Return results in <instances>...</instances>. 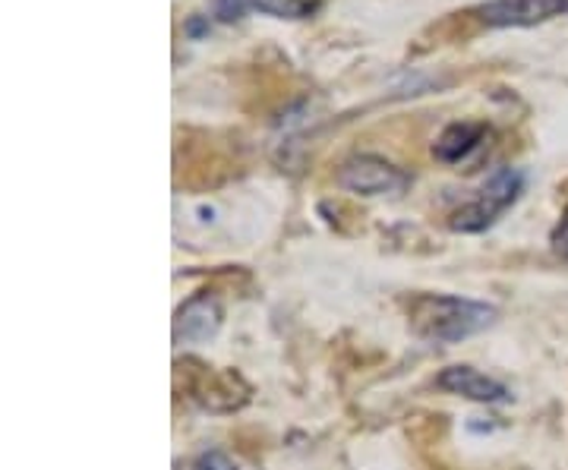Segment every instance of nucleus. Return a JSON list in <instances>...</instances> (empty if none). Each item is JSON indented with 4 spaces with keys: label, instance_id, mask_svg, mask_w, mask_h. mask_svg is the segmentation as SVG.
Masks as SVG:
<instances>
[{
    "label": "nucleus",
    "instance_id": "4",
    "mask_svg": "<svg viewBox=\"0 0 568 470\" xmlns=\"http://www.w3.org/2000/svg\"><path fill=\"white\" fill-rule=\"evenodd\" d=\"M474 13L489 29H530L568 17V0H487Z\"/></svg>",
    "mask_w": 568,
    "mask_h": 470
},
{
    "label": "nucleus",
    "instance_id": "6",
    "mask_svg": "<svg viewBox=\"0 0 568 470\" xmlns=\"http://www.w3.org/2000/svg\"><path fill=\"white\" fill-rule=\"evenodd\" d=\"M436 386L448 395H458V398H467V401H477V405H499L506 401L508 389L503 382H496L493 376L480 372V369L467 367V364H455V367H446L439 372Z\"/></svg>",
    "mask_w": 568,
    "mask_h": 470
},
{
    "label": "nucleus",
    "instance_id": "10",
    "mask_svg": "<svg viewBox=\"0 0 568 470\" xmlns=\"http://www.w3.org/2000/svg\"><path fill=\"white\" fill-rule=\"evenodd\" d=\"M212 13L219 22H237L250 13V0H215Z\"/></svg>",
    "mask_w": 568,
    "mask_h": 470
},
{
    "label": "nucleus",
    "instance_id": "2",
    "mask_svg": "<svg viewBox=\"0 0 568 470\" xmlns=\"http://www.w3.org/2000/svg\"><path fill=\"white\" fill-rule=\"evenodd\" d=\"M525 190V174L518 167H499L487 184L477 190V196L452 212L448 227L455 234H480L496 225V218L518 203Z\"/></svg>",
    "mask_w": 568,
    "mask_h": 470
},
{
    "label": "nucleus",
    "instance_id": "11",
    "mask_svg": "<svg viewBox=\"0 0 568 470\" xmlns=\"http://www.w3.org/2000/svg\"><path fill=\"white\" fill-rule=\"evenodd\" d=\"M190 470H241V468L234 464V458H231V454L212 449V451H203V454L190 464Z\"/></svg>",
    "mask_w": 568,
    "mask_h": 470
},
{
    "label": "nucleus",
    "instance_id": "12",
    "mask_svg": "<svg viewBox=\"0 0 568 470\" xmlns=\"http://www.w3.org/2000/svg\"><path fill=\"white\" fill-rule=\"evenodd\" d=\"M549 244H552L556 256L568 259V205L566 212H562V218H559V225L552 227V234H549Z\"/></svg>",
    "mask_w": 568,
    "mask_h": 470
},
{
    "label": "nucleus",
    "instance_id": "8",
    "mask_svg": "<svg viewBox=\"0 0 568 470\" xmlns=\"http://www.w3.org/2000/svg\"><path fill=\"white\" fill-rule=\"evenodd\" d=\"M489 130L484 123H452L439 133V140L433 143V159L443 164H458L465 162L467 155L484 143Z\"/></svg>",
    "mask_w": 568,
    "mask_h": 470
},
{
    "label": "nucleus",
    "instance_id": "1",
    "mask_svg": "<svg viewBox=\"0 0 568 470\" xmlns=\"http://www.w3.org/2000/svg\"><path fill=\"white\" fill-rule=\"evenodd\" d=\"M496 316L499 309L493 304L467 300L455 294H417L407 307L410 331L436 345H458L470 335H480L496 323Z\"/></svg>",
    "mask_w": 568,
    "mask_h": 470
},
{
    "label": "nucleus",
    "instance_id": "9",
    "mask_svg": "<svg viewBox=\"0 0 568 470\" xmlns=\"http://www.w3.org/2000/svg\"><path fill=\"white\" fill-rule=\"evenodd\" d=\"M323 0H250V10H260L275 20H310L316 17Z\"/></svg>",
    "mask_w": 568,
    "mask_h": 470
},
{
    "label": "nucleus",
    "instance_id": "5",
    "mask_svg": "<svg viewBox=\"0 0 568 470\" xmlns=\"http://www.w3.org/2000/svg\"><path fill=\"white\" fill-rule=\"evenodd\" d=\"M224 307L215 290H200L174 313V345H200L222 331Z\"/></svg>",
    "mask_w": 568,
    "mask_h": 470
},
{
    "label": "nucleus",
    "instance_id": "13",
    "mask_svg": "<svg viewBox=\"0 0 568 470\" xmlns=\"http://www.w3.org/2000/svg\"><path fill=\"white\" fill-rule=\"evenodd\" d=\"M209 29H212V25H209V17H200V13L183 22V32H186V39H193V41L205 39V35H209Z\"/></svg>",
    "mask_w": 568,
    "mask_h": 470
},
{
    "label": "nucleus",
    "instance_id": "3",
    "mask_svg": "<svg viewBox=\"0 0 568 470\" xmlns=\"http://www.w3.org/2000/svg\"><path fill=\"white\" fill-rule=\"evenodd\" d=\"M338 186L357 196H402L410 177L379 155H351L338 167Z\"/></svg>",
    "mask_w": 568,
    "mask_h": 470
},
{
    "label": "nucleus",
    "instance_id": "7",
    "mask_svg": "<svg viewBox=\"0 0 568 470\" xmlns=\"http://www.w3.org/2000/svg\"><path fill=\"white\" fill-rule=\"evenodd\" d=\"M193 398L209 410H237L250 398V386L244 379L227 369V372H212V367H205L196 386H190Z\"/></svg>",
    "mask_w": 568,
    "mask_h": 470
}]
</instances>
